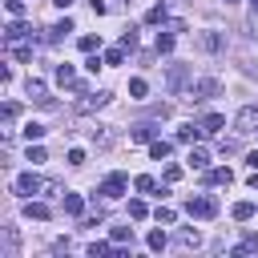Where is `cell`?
Listing matches in <instances>:
<instances>
[{
    "label": "cell",
    "instance_id": "cell-41",
    "mask_svg": "<svg viewBox=\"0 0 258 258\" xmlns=\"http://www.w3.org/2000/svg\"><path fill=\"white\" fill-rule=\"evenodd\" d=\"M161 177H165V181H177V177H181V165H173V161H169V165H165V173H161Z\"/></svg>",
    "mask_w": 258,
    "mask_h": 258
},
{
    "label": "cell",
    "instance_id": "cell-33",
    "mask_svg": "<svg viewBox=\"0 0 258 258\" xmlns=\"http://www.w3.org/2000/svg\"><path fill=\"white\" fill-rule=\"evenodd\" d=\"M153 218H157L161 226H173V218H177V214H173L169 206H157V210H153Z\"/></svg>",
    "mask_w": 258,
    "mask_h": 258
},
{
    "label": "cell",
    "instance_id": "cell-22",
    "mask_svg": "<svg viewBox=\"0 0 258 258\" xmlns=\"http://www.w3.org/2000/svg\"><path fill=\"white\" fill-rule=\"evenodd\" d=\"M56 85H77V69L73 64H56Z\"/></svg>",
    "mask_w": 258,
    "mask_h": 258
},
{
    "label": "cell",
    "instance_id": "cell-27",
    "mask_svg": "<svg viewBox=\"0 0 258 258\" xmlns=\"http://www.w3.org/2000/svg\"><path fill=\"white\" fill-rule=\"evenodd\" d=\"M198 137H202V125H181V129H177V141H189V145H194Z\"/></svg>",
    "mask_w": 258,
    "mask_h": 258
},
{
    "label": "cell",
    "instance_id": "cell-35",
    "mask_svg": "<svg viewBox=\"0 0 258 258\" xmlns=\"http://www.w3.org/2000/svg\"><path fill=\"white\" fill-rule=\"evenodd\" d=\"M12 56H16V60H32V44H20V40H16V44H12Z\"/></svg>",
    "mask_w": 258,
    "mask_h": 258
},
{
    "label": "cell",
    "instance_id": "cell-37",
    "mask_svg": "<svg viewBox=\"0 0 258 258\" xmlns=\"http://www.w3.org/2000/svg\"><path fill=\"white\" fill-rule=\"evenodd\" d=\"M101 48V36H81V52H97Z\"/></svg>",
    "mask_w": 258,
    "mask_h": 258
},
{
    "label": "cell",
    "instance_id": "cell-31",
    "mask_svg": "<svg viewBox=\"0 0 258 258\" xmlns=\"http://www.w3.org/2000/svg\"><path fill=\"white\" fill-rule=\"evenodd\" d=\"M145 214H149V206H145L141 198H133V202H129V218H133V222H141Z\"/></svg>",
    "mask_w": 258,
    "mask_h": 258
},
{
    "label": "cell",
    "instance_id": "cell-12",
    "mask_svg": "<svg viewBox=\"0 0 258 258\" xmlns=\"http://www.w3.org/2000/svg\"><path fill=\"white\" fill-rule=\"evenodd\" d=\"M48 214H52V210H48L44 202H32V198H24V218H28V222H44Z\"/></svg>",
    "mask_w": 258,
    "mask_h": 258
},
{
    "label": "cell",
    "instance_id": "cell-42",
    "mask_svg": "<svg viewBox=\"0 0 258 258\" xmlns=\"http://www.w3.org/2000/svg\"><path fill=\"white\" fill-rule=\"evenodd\" d=\"M16 113H20V109L8 101V105H4V125H12V121H16Z\"/></svg>",
    "mask_w": 258,
    "mask_h": 258
},
{
    "label": "cell",
    "instance_id": "cell-3",
    "mask_svg": "<svg viewBox=\"0 0 258 258\" xmlns=\"http://www.w3.org/2000/svg\"><path fill=\"white\" fill-rule=\"evenodd\" d=\"M218 93H222V81H218V77H202V81L189 85V101H210V97H218Z\"/></svg>",
    "mask_w": 258,
    "mask_h": 258
},
{
    "label": "cell",
    "instance_id": "cell-20",
    "mask_svg": "<svg viewBox=\"0 0 258 258\" xmlns=\"http://www.w3.org/2000/svg\"><path fill=\"white\" fill-rule=\"evenodd\" d=\"M206 181H210V185H230L234 173H230V169H206Z\"/></svg>",
    "mask_w": 258,
    "mask_h": 258
},
{
    "label": "cell",
    "instance_id": "cell-40",
    "mask_svg": "<svg viewBox=\"0 0 258 258\" xmlns=\"http://www.w3.org/2000/svg\"><path fill=\"white\" fill-rule=\"evenodd\" d=\"M4 8H8V16H24V0H4Z\"/></svg>",
    "mask_w": 258,
    "mask_h": 258
},
{
    "label": "cell",
    "instance_id": "cell-49",
    "mask_svg": "<svg viewBox=\"0 0 258 258\" xmlns=\"http://www.w3.org/2000/svg\"><path fill=\"white\" fill-rule=\"evenodd\" d=\"M226 4H234V0H226Z\"/></svg>",
    "mask_w": 258,
    "mask_h": 258
},
{
    "label": "cell",
    "instance_id": "cell-16",
    "mask_svg": "<svg viewBox=\"0 0 258 258\" xmlns=\"http://www.w3.org/2000/svg\"><path fill=\"white\" fill-rule=\"evenodd\" d=\"M85 254H89V258H105V254H121V250H117V242H113V246H109V242H89Z\"/></svg>",
    "mask_w": 258,
    "mask_h": 258
},
{
    "label": "cell",
    "instance_id": "cell-34",
    "mask_svg": "<svg viewBox=\"0 0 258 258\" xmlns=\"http://www.w3.org/2000/svg\"><path fill=\"white\" fill-rule=\"evenodd\" d=\"M157 52H169L173 48V32H157V44H153Z\"/></svg>",
    "mask_w": 258,
    "mask_h": 258
},
{
    "label": "cell",
    "instance_id": "cell-28",
    "mask_svg": "<svg viewBox=\"0 0 258 258\" xmlns=\"http://www.w3.org/2000/svg\"><path fill=\"white\" fill-rule=\"evenodd\" d=\"M149 157L153 161H165L169 157V141H149Z\"/></svg>",
    "mask_w": 258,
    "mask_h": 258
},
{
    "label": "cell",
    "instance_id": "cell-18",
    "mask_svg": "<svg viewBox=\"0 0 258 258\" xmlns=\"http://www.w3.org/2000/svg\"><path fill=\"white\" fill-rule=\"evenodd\" d=\"M189 165H194V169H210V149L194 145V149H189Z\"/></svg>",
    "mask_w": 258,
    "mask_h": 258
},
{
    "label": "cell",
    "instance_id": "cell-25",
    "mask_svg": "<svg viewBox=\"0 0 258 258\" xmlns=\"http://www.w3.org/2000/svg\"><path fill=\"white\" fill-rule=\"evenodd\" d=\"M16 242H20V238H16V230H12V226H4V258H16Z\"/></svg>",
    "mask_w": 258,
    "mask_h": 258
},
{
    "label": "cell",
    "instance_id": "cell-36",
    "mask_svg": "<svg viewBox=\"0 0 258 258\" xmlns=\"http://www.w3.org/2000/svg\"><path fill=\"white\" fill-rule=\"evenodd\" d=\"M24 137H28V141H40V137H44V125L28 121V125H24Z\"/></svg>",
    "mask_w": 258,
    "mask_h": 258
},
{
    "label": "cell",
    "instance_id": "cell-14",
    "mask_svg": "<svg viewBox=\"0 0 258 258\" xmlns=\"http://www.w3.org/2000/svg\"><path fill=\"white\" fill-rule=\"evenodd\" d=\"M24 89H28V97H32L36 105H52V97H44V81H36V77H28V85H24Z\"/></svg>",
    "mask_w": 258,
    "mask_h": 258
},
{
    "label": "cell",
    "instance_id": "cell-15",
    "mask_svg": "<svg viewBox=\"0 0 258 258\" xmlns=\"http://www.w3.org/2000/svg\"><path fill=\"white\" fill-rule=\"evenodd\" d=\"M129 141H157V129H153L149 121H141V125L129 129Z\"/></svg>",
    "mask_w": 258,
    "mask_h": 258
},
{
    "label": "cell",
    "instance_id": "cell-38",
    "mask_svg": "<svg viewBox=\"0 0 258 258\" xmlns=\"http://www.w3.org/2000/svg\"><path fill=\"white\" fill-rule=\"evenodd\" d=\"M121 60H125V48H121V44H117V48H109V52H105V64H121Z\"/></svg>",
    "mask_w": 258,
    "mask_h": 258
},
{
    "label": "cell",
    "instance_id": "cell-32",
    "mask_svg": "<svg viewBox=\"0 0 258 258\" xmlns=\"http://www.w3.org/2000/svg\"><path fill=\"white\" fill-rule=\"evenodd\" d=\"M28 161H32V165H40V161H48V153H44V145H32V141H28Z\"/></svg>",
    "mask_w": 258,
    "mask_h": 258
},
{
    "label": "cell",
    "instance_id": "cell-8",
    "mask_svg": "<svg viewBox=\"0 0 258 258\" xmlns=\"http://www.w3.org/2000/svg\"><path fill=\"white\" fill-rule=\"evenodd\" d=\"M101 105H109V93H105V89H97V93H81V101H77V109H81V113L101 109Z\"/></svg>",
    "mask_w": 258,
    "mask_h": 258
},
{
    "label": "cell",
    "instance_id": "cell-11",
    "mask_svg": "<svg viewBox=\"0 0 258 258\" xmlns=\"http://www.w3.org/2000/svg\"><path fill=\"white\" fill-rule=\"evenodd\" d=\"M69 32H73V20H56L52 28H44V40H48V44H60Z\"/></svg>",
    "mask_w": 258,
    "mask_h": 258
},
{
    "label": "cell",
    "instance_id": "cell-23",
    "mask_svg": "<svg viewBox=\"0 0 258 258\" xmlns=\"http://www.w3.org/2000/svg\"><path fill=\"white\" fill-rule=\"evenodd\" d=\"M133 185L141 189V194H157L161 185H157V177H149V173H141V177H133Z\"/></svg>",
    "mask_w": 258,
    "mask_h": 258
},
{
    "label": "cell",
    "instance_id": "cell-17",
    "mask_svg": "<svg viewBox=\"0 0 258 258\" xmlns=\"http://www.w3.org/2000/svg\"><path fill=\"white\" fill-rule=\"evenodd\" d=\"M230 254H234V258H242V254H258V234H246V238H242Z\"/></svg>",
    "mask_w": 258,
    "mask_h": 258
},
{
    "label": "cell",
    "instance_id": "cell-24",
    "mask_svg": "<svg viewBox=\"0 0 258 258\" xmlns=\"http://www.w3.org/2000/svg\"><path fill=\"white\" fill-rule=\"evenodd\" d=\"M145 246H149V250H165V246H169V238H165V230H149V238H145Z\"/></svg>",
    "mask_w": 258,
    "mask_h": 258
},
{
    "label": "cell",
    "instance_id": "cell-39",
    "mask_svg": "<svg viewBox=\"0 0 258 258\" xmlns=\"http://www.w3.org/2000/svg\"><path fill=\"white\" fill-rule=\"evenodd\" d=\"M129 93H133V97H145V93H149V85H145L141 77H133V81H129Z\"/></svg>",
    "mask_w": 258,
    "mask_h": 258
},
{
    "label": "cell",
    "instance_id": "cell-7",
    "mask_svg": "<svg viewBox=\"0 0 258 258\" xmlns=\"http://www.w3.org/2000/svg\"><path fill=\"white\" fill-rule=\"evenodd\" d=\"M165 85H169V93H181V89L189 85V64H169Z\"/></svg>",
    "mask_w": 258,
    "mask_h": 258
},
{
    "label": "cell",
    "instance_id": "cell-9",
    "mask_svg": "<svg viewBox=\"0 0 258 258\" xmlns=\"http://www.w3.org/2000/svg\"><path fill=\"white\" fill-rule=\"evenodd\" d=\"M24 36H32V28H28L20 16H12V24L4 28V40H8V44H16V40H24Z\"/></svg>",
    "mask_w": 258,
    "mask_h": 258
},
{
    "label": "cell",
    "instance_id": "cell-44",
    "mask_svg": "<svg viewBox=\"0 0 258 258\" xmlns=\"http://www.w3.org/2000/svg\"><path fill=\"white\" fill-rule=\"evenodd\" d=\"M133 44H137V36H133V32H121V48H125V52H129V48H133Z\"/></svg>",
    "mask_w": 258,
    "mask_h": 258
},
{
    "label": "cell",
    "instance_id": "cell-26",
    "mask_svg": "<svg viewBox=\"0 0 258 258\" xmlns=\"http://www.w3.org/2000/svg\"><path fill=\"white\" fill-rule=\"evenodd\" d=\"M89 137H93L97 145H113V133H109V125H97V129H89Z\"/></svg>",
    "mask_w": 258,
    "mask_h": 258
},
{
    "label": "cell",
    "instance_id": "cell-45",
    "mask_svg": "<svg viewBox=\"0 0 258 258\" xmlns=\"http://www.w3.org/2000/svg\"><path fill=\"white\" fill-rule=\"evenodd\" d=\"M246 165H250V169H258V149H254V153H246Z\"/></svg>",
    "mask_w": 258,
    "mask_h": 258
},
{
    "label": "cell",
    "instance_id": "cell-2",
    "mask_svg": "<svg viewBox=\"0 0 258 258\" xmlns=\"http://www.w3.org/2000/svg\"><path fill=\"white\" fill-rule=\"evenodd\" d=\"M185 214H189V218H198V222H210V218H218V198H210V194L185 198Z\"/></svg>",
    "mask_w": 258,
    "mask_h": 258
},
{
    "label": "cell",
    "instance_id": "cell-5",
    "mask_svg": "<svg viewBox=\"0 0 258 258\" xmlns=\"http://www.w3.org/2000/svg\"><path fill=\"white\" fill-rule=\"evenodd\" d=\"M234 129H238V133H258V105H246V109H238V117H234Z\"/></svg>",
    "mask_w": 258,
    "mask_h": 258
},
{
    "label": "cell",
    "instance_id": "cell-48",
    "mask_svg": "<svg viewBox=\"0 0 258 258\" xmlns=\"http://www.w3.org/2000/svg\"><path fill=\"white\" fill-rule=\"evenodd\" d=\"M250 4H254V8H258V0H250Z\"/></svg>",
    "mask_w": 258,
    "mask_h": 258
},
{
    "label": "cell",
    "instance_id": "cell-43",
    "mask_svg": "<svg viewBox=\"0 0 258 258\" xmlns=\"http://www.w3.org/2000/svg\"><path fill=\"white\" fill-rule=\"evenodd\" d=\"M69 165H85V149H69Z\"/></svg>",
    "mask_w": 258,
    "mask_h": 258
},
{
    "label": "cell",
    "instance_id": "cell-47",
    "mask_svg": "<svg viewBox=\"0 0 258 258\" xmlns=\"http://www.w3.org/2000/svg\"><path fill=\"white\" fill-rule=\"evenodd\" d=\"M52 4H56V8H69V4H73V0H52Z\"/></svg>",
    "mask_w": 258,
    "mask_h": 258
},
{
    "label": "cell",
    "instance_id": "cell-21",
    "mask_svg": "<svg viewBox=\"0 0 258 258\" xmlns=\"http://www.w3.org/2000/svg\"><path fill=\"white\" fill-rule=\"evenodd\" d=\"M230 214H234L238 222H250V218H254L258 210H254V202H234V210H230Z\"/></svg>",
    "mask_w": 258,
    "mask_h": 258
},
{
    "label": "cell",
    "instance_id": "cell-29",
    "mask_svg": "<svg viewBox=\"0 0 258 258\" xmlns=\"http://www.w3.org/2000/svg\"><path fill=\"white\" fill-rule=\"evenodd\" d=\"M113 242L117 246H125V242L133 246V226H113Z\"/></svg>",
    "mask_w": 258,
    "mask_h": 258
},
{
    "label": "cell",
    "instance_id": "cell-13",
    "mask_svg": "<svg viewBox=\"0 0 258 258\" xmlns=\"http://www.w3.org/2000/svg\"><path fill=\"white\" fill-rule=\"evenodd\" d=\"M60 206H64V214H73V218H81V214H85V198H81V194H69V189H64Z\"/></svg>",
    "mask_w": 258,
    "mask_h": 258
},
{
    "label": "cell",
    "instance_id": "cell-4",
    "mask_svg": "<svg viewBox=\"0 0 258 258\" xmlns=\"http://www.w3.org/2000/svg\"><path fill=\"white\" fill-rule=\"evenodd\" d=\"M125 189H129V177H125V173H109V177L101 181L97 194H101V198H121Z\"/></svg>",
    "mask_w": 258,
    "mask_h": 258
},
{
    "label": "cell",
    "instance_id": "cell-46",
    "mask_svg": "<svg viewBox=\"0 0 258 258\" xmlns=\"http://www.w3.org/2000/svg\"><path fill=\"white\" fill-rule=\"evenodd\" d=\"M250 185H254V189H258V169H254V173H250Z\"/></svg>",
    "mask_w": 258,
    "mask_h": 258
},
{
    "label": "cell",
    "instance_id": "cell-19",
    "mask_svg": "<svg viewBox=\"0 0 258 258\" xmlns=\"http://www.w3.org/2000/svg\"><path fill=\"white\" fill-rule=\"evenodd\" d=\"M222 125H226V117H222V113H206V117H202V133H218Z\"/></svg>",
    "mask_w": 258,
    "mask_h": 258
},
{
    "label": "cell",
    "instance_id": "cell-10",
    "mask_svg": "<svg viewBox=\"0 0 258 258\" xmlns=\"http://www.w3.org/2000/svg\"><path fill=\"white\" fill-rule=\"evenodd\" d=\"M173 246H177V250H198V246H202V234L185 226V230H177V238H173Z\"/></svg>",
    "mask_w": 258,
    "mask_h": 258
},
{
    "label": "cell",
    "instance_id": "cell-30",
    "mask_svg": "<svg viewBox=\"0 0 258 258\" xmlns=\"http://www.w3.org/2000/svg\"><path fill=\"white\" fill-rule=\"evenodd\" d=\"M145 24H165V4H153L145 12Z\"/></svg>",
    "mask_w": 258,
    "mask_h": 258
},
{
    "label": "cell",
    "instance_id": "cell-1",
    "mask_svg": "<svg viewBox=\"0 0 258 258\" xmlns=\"http://www.w3.org/2000/svg\"><path fill=\"white\" fill-rule=\"evenodd\" d=\"M56 189H60L56 181L36 177V173H20V177L12 181V194H16V198H32V194H56Z\"/></svg>",
    "mask_w": 258,
    "mask_h": 258
},
{
    "label": "cell",
    "instance_id": "cell-6",
    "mask_svg": "<svg viewBox=\"0 0 258 258\" xmlns=\"http://www.w3.org/2000/svg\"><path fill=\"white\" fill-rule=\"evenodd\" d=\"M198 48L214 56V52H222V48H226V36H222V32H214V28H206V32H198Z\"/></svg>",
    "mask_w": 258,
    "mask_h": 258
}]
</instances>
